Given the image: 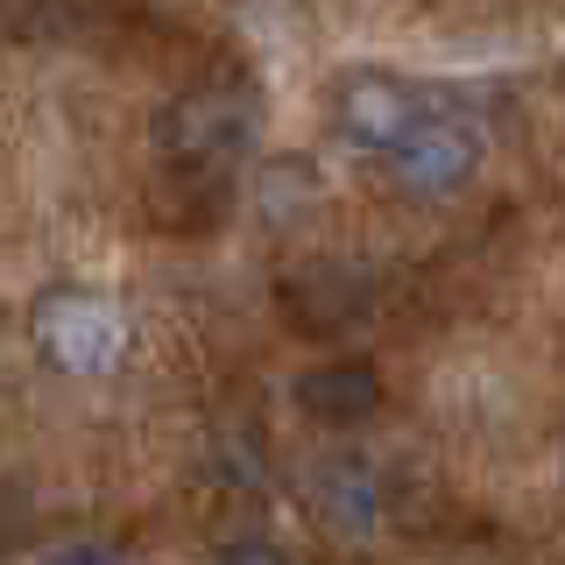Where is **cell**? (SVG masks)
I'll return each instance as SVG.
<instances>
[{
    "label": "cell",
    "instance_id": "6da1fadb",
    "mask_svg": "<svg viewBox=\"0 0 565 565\" xmlns=\"http://www.w3.org/2000/svg\"><path fill=\"white\" fill-rule=\"evenodd\" d=\"M29 332H35V353H43L50 367H64V375H78V382L114 375V367L128 361V318H120V305L99 297V290H78V282L35 297Z\"/></svg>",
    "mask_w": 565,
    "mask_h": 565
},
{
    "label": "cell",
    "instance_id": "8992f818",
    "mask_svg": "<svg viewBox=\"0 0 565 565\" xmlns=\"http://www.w3.org/2000/svg\"><path fill=\"white\" fill-rule=\"evenodd\" d=\"M297 411L311 424H332V431H347V424H367L382 411V367L361 361V353H340V361H318L297 375Z\"/></svg>",
    "mask_w": 565,
    "mask_h": 565
},
{
    "label": "cell",
    "instance_id": "8fae6325",
    "mask_svg": "<svg viewBox=\"0 0 565 565\" xmlns=\"http://www.w3.org/2000/svg\"><path fill=\"white\" fill-rule=\"evenodd\" d=\"M212 565H297V558L282 552L276 537H226L220 552H212Z\"/></svg>",
    "mask_w": 565,
    "mask_h": 565
},
{
    "label": "cell",
    "instance_id": "5b68a950",
    "mask_svg": "<svg viewBox=\"0 0 565 565\" xmlns=\"http://www.w3.org/2000/svg\"><path fill=\"white\" fill-rule=\"evenodd\" d=\"M305 502H311V516L326 530H340V537H367V530H382V516H388L382 473L367 467V459H353V452L318 459L305 473Z\"/></svg>",
    "mask_w": 565,
    "mask_h": 565
},
{
    "label": "cell",
    "instance_id": "52a82bcc",
    "mask_svg": "<svg viewBox=\"0 0 565 565\" xmlns=\"http://www.w3.org/2000/svg\"><path fill=\"white\" fill-rule=\"evenodd\" d=\"M282 311L305 332H347L367 311V276L361 269H305L282 282Z\"/></svg>",
    "mask_w": 565,
    "mask_h": 565
},
{
    "label": "cell",
    "instance_id": "3957f363",
    "mask_svg": "<svg viewBox=\"0 0 565 565\" xmlns=\"http://www.w3.org/2000/svg\"><path fill=\"white\" fill-rule=\"evenodd\" d=\"M473 170H481V135L452 114H424L417 135L388 156V177L411 199H452V191L473 184Z\"/></svg>",
    "mask_w": 565,
    "mask_h": 565
},
{
    "label": "cell",
    "instance_id": "277c9868",
    "mask_svg": "<svg viewBox=\"0 0 565 565\" xmlns=\"http://www.w3.org/2000/svg\"><path fill=\"white\" fill-rule=\"evenodd\" d=\"M332 114H340V135L353 141V149L367 156H396L403 141L417 135L424 106L403 78H382V71H361V78L340 85V99H332Z\"/></svg>",
    "mask_w": 565,
    "mask_h": 565
},
{
    "label": "cell",
    "instance_id": "7a4b0ae2",
    "mask_svg": "<svg viewBox=\"0 0 565 565\" xmlns=\"http://www.w3.org/2000/svg\"><path fill=\"white\" fill-rule=\"evenodd\" d=\"M255 141V99L241 85H199V93L170 99L156 120V149L170 170H199V177H226L241 163V149Z\"/></svg>",
    "mask_w": 565,
    "mask_h": 565
},
{
    "label": "cell",
    "instance_id": "7c38bea8",
    "mask_svg": "<svg viewBox=\"0 0 565 565\" xmlns=\"http://www.w3.org/2000/svg\"><path fill=\"white\" fill-rule=\"evenodd\" d=\"M212 481H226V488H241V481H255V473H262V459H255V446H247V438H234V446H226V452H212Z\"/></svg>",
    "mask_w": 565,
    "mask_h": 565
},
{
    "label": "cell",
    "instance_id": "30bf717a",
    "mask_svg": "<svg viewBox=\"0 0 565 565\" xmlns=\"http://www.w3.org/2000/svg\"><path fill=\"white\" fill-rule=\"evenodd\" d=\"M43 565H128V552L114 537H57L43 544Z\"/></svg>",
    "mask_w": 565,
    "mask_h": 565
},
{
    "label": "cell",
    "instance_id": "9c48e42d",
    "mask_svg": "<svg viewBox=\"0 0 565 565\" xmlns=\"http://www.w3.org/2000/svg\"><path fill=\"white\" fill-rule=\"evenodd\" d=\"M311 199H318V184L297 156H282V163L262 170V212H269V220H290V212H305Z\"/></svg>",
    "mask_w": 565,
    "mask_h": 565
},
{
    "label": "cell",
    "instance_id": "ba28073f",
    "mask_svg": "<svg viewBox=\"0 0 565 565\" xmlns=\"http://www.w3.org/2000/svg\"><path fill=\"white\" fill-rule=\"evenodd\" d=\"M156 220L170 226V234H205L212 220H220L226 205V177H199V170H163V184H156Z\"/></svg>",
    "mask_w": 565,
    "mask_h": 565
}]
</instances>
